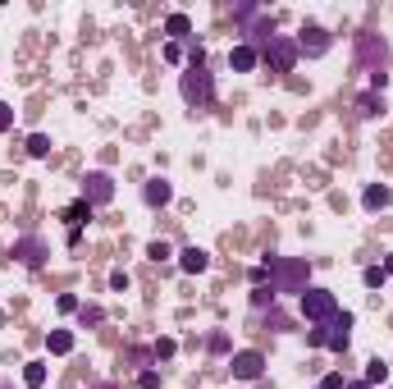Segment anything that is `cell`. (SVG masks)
<instances>
[{
	"mask_svg": "<svg viewBox=\"0 0 393 389\" xmlns=\"http://www.w3.org/2000/svg\"><path fill=\"white\" fill-rule=\"evenodd\" d=\"M266 271H270V289L275 293H307L311 289V261L307 257H266Z\"/></svg>",
	"mask_w": 393,
	"mask_h": 389,
	"instance_id": "6da1fadb",
	"label": "cell"
},
{
	"mask_svg": "<svg viewBox=\"0 0 393 389\" xmlns=\"http://www.w3.org/2000/svg\"><path fill=\"white\" fill-rule=\"evenodd\" d=\"M179 92H183L188 106L211 110L215 106V78H211V69H206V64H188V69H183V78H179Z\"/></svg>",
	"mask_w": 393,
	"mask_h": 389,
	"instance_id": "7a4b0ae2",
	"label": "cell"
},
{
	"mask_svg": "<svg viewBox=\"0 0 393 389\" xmlns=\"http://www.w3.org/2000/svg\"><path fill=\"white\" fill-rule=\"evenodd\" d=\"M298 37H270L266 46H261V64L270 69V74H293V69H298Z\"/></svg>",
	"mask_w": 393,
	"mask_h": 389,
	"instance_id": "3957f363",
	"label": "cell"
},
{
	"mask_svg": "<svg viewBox=\"0 0 393 389\" xmlns=\"http://www.w3.org/2000/svg\"><path fill=\"white\" fill-rule=\"evenodd\" d=\"M298 311L307 316L311 325H329L338 316V298H334V289H307L298 298Z\"/></svg>",
	"mask_w": 393,
	"mask_h": 389,
	"instance_id": "277c9868",
	"label": "cell"
},
{
	"mask_svg": "<svg viewBox=\"0 0 393 389\" xmlns=\"http://www.w3.org/2000/svg\"><path fill=\"white\" fill-rule=\"evenodd\" d=\"M357 64H361L366 74H384V64H389V41L375 37V32H361V37H357Z\"/></svg>",
	"mask_w": 393,
	"mask_h": 389,
	"instance_id": "5b68a950",
	"label": "cell"
},
{
	"mask_svg": "<svg viewBox=\"0 0 393 389\" xmlns=\"http://www.w3.org/2000/svg\"><path fill=\"white\" fill-rule=\"evenodd\" d=\"M329 46H334V32L325 28V23H302V32H298V55H307V60H320V55H329Z\"/></svg>",
	"mask_w": 393,
	"mask_h": 389,
	"instance_id": "8992f818",
	"label": "cell"
},
{
	"mask_svg": "<svg viewBox=\"0 0 393 389\" xmlns=\"http://www.w3.org/2000/svg\"><path fill=\"white\" fill-rule=\"evenodd\" d=\"M229 371H233V380L251 385V380L266 376V353H256V348H238V353L229 357Z\"/></svg>",
	"mask_w": 393,
	"mask_h": 389,
	"instance_id": "52a82bcc",
	"label": "cell"
},
{
	"mask_svg": "<svg viewBox=\"0 0 393 389\" xmlns=\"http://www.w3.org/2000/svg\"><path fill=\"white\" fill-rule=\"evenodd\" d=\"M83 202L92 206V211L96 206H110L115 202V179H110L106 170H92V175L83 179Z\"/></svg>",
	"mask_w": 393,
	"mask_h": 389,
	"instance_id": "ba28073f",
	"label": "cell"
},
{
	"mask_svg": "<svg viewBox=\"0 0 393 389\" xmlns=\"http://www.w3.org/2000/svg\"><path fill=\"white\" fill-rule=\"evenodd\" d=\"M352 325H357L352 311H338L334 321L325 325V348L329 353H347V343H352Z\"/></svg>",
	"mask_w": 393,
	"mask_h": 389,
	"instance_id": "9c48e42d",
	"label": "cell"
},
{
	"mask_svg": "<svg viewBox=\"0 0 393 389\" xmlns=\"http://www.w3.org/2000/svg\"><path fill=\"white\" fill-rule=\"evenodd\" d=\"M14 257H19L23 266H46V257H50V247H46V238H37V233H23V238H14Z\"/></svg>",
	"mask_w": 393,
	"mask_h": 389,
	"instance_id": "30bf717a",
	"label": "cell"
},
{
	"mask_svg": "<svg viewBox=\"0 0 393 389\" xmlns=\"http://www.w3.org/2000/svg\"><path fill=\"white\" fill-rule=\"evenodd\" d=\"M142 202L151 206V211H160V206H170L174 202V184L165 175H156V179H146L142 184Z\"/></svg>",
	"mask_w": 393,
	"mask_h": 389,
	"instance_id": "8fae6325",
	"label": "cell"
},
{
	"mask_svg": "<svg viewBox=\"0 0 393 389\" xmlns=\"http://www.w3.org/2000/svg\"><path fill=\"white\" fill-rule=\"evenodd\" d=\"M256 64H261V50L247 46V41H238V46L229 50V69H233V74H251Z\"/></svg>",
	"mask_w": 393,
	"mask_h": 389,
	"instance_id": "7c38bea8",
	"label": "cell"
},
{
	"mask_svg": "<svg viewBox=\"0 0 393 389\" xmlns=\"http://www.w3.org/2000/svg\"><path fill=\"white\" fill-rule=\"evenodd\" d=\"M179 271H183V275L211 271V252H206V247H183V252H179Z\"/></svg>",
	"mask_w": 393,
	"mask_h": 389,
	"instance_id": "4fadbf2b",
	"label": "cell"
},
{
	"mask_svg": "<svg viewBox=\"0 0 393 389\" xmlns=\"http://www.w3.org/2000/svg\"><path fill=\"white\" fill-rule=\"evenodd\" d=\"M165 37H170V41H192V19L183 10L165 14Z\"/></svg>",
	"mask_w": 393,
	"mask_h": 389,
	"instance_id": "5bb4252c",
	"label": "cell"
},
{
	"mask_svg": "<svg viewBox=\"0 0 393 389\" xmlns=\"http://www.w3.org/2000/svg\"><path fill=\"white\" fill-rule=\"evenodd\" d=\"M361 206H366V211H389V206H393V188H384V184H366Z\"/></svg>",
	"mask_w": 393,
	"mask_h": 389,
	"instance_id": "9a60e30c",
	"label": "cell"
},
{
	"mask_svg": "<svg viewBox=\"0 0 393 389\" xmlns=\"http://www.w3.org/2000/svg\"><path fill=\"white\" fill-rule=\"evenodd\" d=\"M357 115H361V119H380L384 115V92H371V88H366L361 97H357Z\"/></svg>",
	"mask_w": 393,
	"mask_h": 389,
	"instance_id": "2e32d148",
	"label": "cell"
},
{
	"mask_svg": "<svg viewBox=\"0 0 393 389\" xmlns=\"http://www.w3.org/2000/svg\"><path fill=\"white\" fill-rule=\"evenodd\" d=\"M46 353L50 357H69V353H74V330H50L46 334Z\"/></svg>",
	"mask_w": 393,
	"mask_h": 389,
	"instance_id": "e0dca14e",
	"label": "cell"
},
{
	"mask_svg": "<svg viewBox=\"0 0 393 389\" xmlns=\"http://www.w3.org/2000/svg\"><path fill=\"white\" fill-rule=\"evenodd\" d=\"M23 385H28V389H46V362H23Z\"/></svg>",
	"mask_w": 393,
	"mask_h": 389,
	"instance_id": "ac0fdd59",
	"label": "cell"
},
{
	"mask_svg": "<svg viewBox=\"0 0 393 389\" xmlns=\"http://www.w3.org/2000/svg\"><path fill=\"white\" fill-rule=\"evenodd\" d=\"M366 385H389V362H384V357H371V362H366Z\"/></svg>",
	"mask_w": 393,
	"mask_h": 389,
	"instance_id": "d6986e66",
	"label": "cell"
},
{
	"mask_svg": "<svg viewBox=\"0 0 393 389\" xmlns=\"http://www.w3.org/2000/svg\"><path fill=\"white\" fill-rule=\"evenodd\" d=\"M266 325H270L275 334H293V316H288L284 307H270V311H266Z\"/></svg>",
	"mask_w": 393,
	"mask_h": 389,
	"instance_id": "ffe728a7",
	"label": "cell"
},
{
	"mask_svg": "<svg viewBox=\"0 0 393 389\" xmlns=\"http://www.w3.org/2000/svg\"><path fill=\"white\" fill-rule=\"evenodd\" d=\"M64 220H69V224H74V229H83V224H87V220H92V206H87V202H83V197H78V202H74V206H69V211H64Z\"/></svg>",
	"mask_w": 393,
	"mask_h": 389,
	"instance_id": "44dd1931",
	"label": "cell"
},
{
	"mask_svg": "<svg viewBox=\"0 0 393 389\" xmlns=\"http://www.w3.org/2000/svg\"><path fill=\"white\" fill-rule=\"evenodd\" d=\"M206 353H215V357H224V353H229V357H233L229 334H224V330H211V334H206Z\"/></svg>",
	"mask_w": 393,
	"mask_h": 389,
	"instance_id": "7402d4cb",
	"label": "cell"
},
{
	"mask_svg": "<svg viewBox=\"0 0 393 389\" xmlns=\"http://www.w3.org/2000/svg\"><path fill=\"white\" fill-rule=\"evenodd\" d=\"M275 298H279V293L270 289V284H261V289H251V307H256V311H270V307H275Z\"/></svg>",
	"mask_w": 393,
	"mask_h": 389,
	"instance_id": "603a6c76",
	"label": "cell"
},
{
	"mask_svg": "<svg viewBox=\"0 0 393 389\" xmlns=\"http://www.w3.org/2000/svg\"><path fill=\"white\" fill-rule=\"evenodd\" d=\"M28 156H32V161H46V156H50V137L46 133H32L28 137Z\"/></svg>",
	"mask_w": 393,
	"mask_h": 389,
	"instance_id": "cb8c5ba5",
	"label": "cell"
},
{
	"mask_svg": "<svg viewBox=\"0 0 393 389\" xmlns=\"http://www.w3.org/2000/svg\"><path fill=\"white\" fill-rule=\"evenodd\" d=\"M361 284H366V289H384V284H389L384 266H366V271H361Z\"/></svg>",
	"mask_w": 393,
	"mask_h": 389,
	"instance_id": "d4e9b609",
	"label": "cell"
},
{
	"mask_svg": "<svg viewBox=\"0 0 393 389\" xmlns=\"http://www.w3.org/2000/svg\"><path fill=\"white\" fill-rule=\"evenodd\" d=\"M174 353H179V343H174V339H156V343H151V357H156V362H170Z\"/></svg>",
	"mask_w": 393,
	"mask_h": 389,
	"instance_id": "484cf974",
	"label": "cell"
},
{
	"mask_svg": "<svg viewBox=\"0 0 393 389\" xmlns=\"http://www.w3.org/2000/svg\"><path fill=\"white\" fill-rule=\"evenodd\" d=\"M78 321H83L87 330H92V325H101V321H106V311H101V307H87V302H83V307H78Z\"/></svg>",
	"mask_w": 393,
	"mask_h": 389,
	"instance_id": "4316f807",
	"label": "cell"
},
{
	"mask_svg": "<svg viewBox=\"0 0 393 389\" xmlns=\"http://www.w3.org/2000/svg\"><path fill=\"white\" fill-rule=\"evenodd\" d=\"M256 14H261V5H251V0H247V5H233V23H242V28H247Z\"/></svg>",
	"mask_w": 393,
	"mask_h": 389,
	"instance_id": "83f0119b",
	"label": "cell"
},
{
	"mask_svg": "<svg viewBox=\"0 0 393 389\" xmlns=\"http://www.w3.org/2000/svg\"><path fill=\"white\" fill-rule=\"evenodd\" d=\"M137 389H160V371L142 367V371H137Z\"/></svg>",
	"mask_w": 393,
	"mask_h": 389,
	"instance_id": "f1b7e54d",
	"label": "cell"
},
{
	"mask_svg": "<svg viewBox=\"0 0 393 389\" xmlns=\"http://www.w3.org/2000/svg\"><path fill=\"white\" fill-rule=\"evenodd\" d=\"M146 257H151V261H170V257H174V247L156 238V243H146Z\"/></svg>",
	"mask_w": 393,
	"mask_h": 389,
	"instance_id": "f546056e",
	"label": "cell"
},
{
	"mask_svg": "<svg viewBox=\"0 0 393 389\" xmlns=\"http://www.w3.org/2000/svg\"><path fill=\"white\" fill-rule=\"evenodd\" d=\"M10 128H14V106L0 101V133H10Z\"/></svg>",
	"mask_w": 393,
	"mask_h": 389,
	"instance_id": "4dcf8cb0",
	"label": "cell"
},
{
	"mask_svg": "<svg viewBox=\"0 0 393 389\" xmlns=\"http://www.w3.org/2000/svg\"><path fill=\"white\" fill-rule=\"evenodd\" d=\"M128 284H133L128 271H110V289H115V293H128Z\"/></svg>",
	"mask_w": 393,
	"mask_h": 389,
	"instance_id": "1f68e13d",
	"label": "cell"
},
{
	"mask_svg": "<svg viewBox=\"0 0 393 389\" xmlns=\"http://www.w3.org/2000/svg\"><path fill=\"white\" fill-rule=\"evenodd\" d=\"M165 60H170V64H183V41H165Z\"/></svg>",
	"mask_w": 393,
	"mask_h": 389,
	"instance_id": "d6a6232c",
	"label": "cell"
},
{
	"mask_svg": "<svg viewBox=\"0 0 393 389\" xmlns=\"http://www.w3.org/2000/svg\"><path fill=\"white\" fill-rule=\"evenodd\" d=\"M307 348H325V325H316V330H307Z\"/></svg>",
	"mask_w": 393,
	"mask_h": 389,
	"instance_id": "836d02e7",
	"label": "cell"
},
{
	"mask_svg": "<svg viewBox=\"0 0 393 389\" xmlns=\"http://www.w3.org/2000/svg\"><path fill=\"white\" fill-rule=\"evenodd\" d=\"M320 389H347V380H343V376H338V371H329V376H325V380H320Z\"/></svg>",
	"mask_w": 393,
	"mask_h": 389,
	"instance_id": "e575fe53",
	"label": "cell"
},
{
	"mask_svg": "<svg viewBox=\"0 0 393 389\" xmlns=\"http://www.w3.org/2000/svg\"><path fill=\"white\" fill-rule=\"evenodd\" d=\"M78 307H83V302H78L74 293H64V298H60V311H78Z\"/></svg>",
	"mask_w": 393,
	"mask_h": 389,
	"instance_id": "d590c367",
	"label": "cell"
},
{
	"mask_svg": "<svg viewBox=\"0 0 393 389\" xmlns=\"http://www.w3.org/2000/svg\"><path fill=\"white\" fill-rule=\"evenodd\" d=\"M347 389H371V385H366V380H347Z\"/></svg>",
	"mask_w": 393,
	"mask_h": 389,
	"instance_id": "8d00e7d4",
	"label": "cell"
},
{
	"mask_svg": "<svg viewBox=\"0 0 393 389\" xmlns=\"http://www.w3.org/2000/svg\"><path fill=\"white\" fill-rule=\"evenodd\" d=\"M384 275H393V252H389V257H384Z\"/></svg>",
	"mask_w": 393,
	"mask_h": 389,
	"instance_id": "74e56055",
	"label": "cell"
},
{
	"mask_svg": "<svg viewBox=\"0 0 393 389\" xmlns=\"http://www.w3.org/2000/svg\"><path fill=\"white\" fill-rule=\"evenodd\" d=\"M96 389H119V385H110V380H106V385H96Z\"/></svg>",
	"mask_w": 393,
	"mask_h": 389,
	"instance_id": "f35d334b",
	"label": "cell"
}]
</instances>
